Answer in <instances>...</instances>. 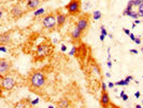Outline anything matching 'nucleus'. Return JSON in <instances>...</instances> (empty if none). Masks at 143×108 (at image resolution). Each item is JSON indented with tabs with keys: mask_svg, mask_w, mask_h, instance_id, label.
I'll list each match as a JSON object with an SVG mask.
<instances>
[{
	"mask_svg": "<svg viewBox=\"0 0 143 108\" xmlns=\"http://www.w3.org/2000/svg\"><path fill=\"white\" fill-rule=\"evenodd\" d=\"M142 78H143V77H142Z\"/></svg>",
	"mask_w": 143,
	"mask_h": 108,
	"instance_id": "de8ad7c7",
	"label": "nucleus"
},
{
	"mask_svg": "<svg viewBox=\"0 0 143 108\" xmlns=\"http://www.w3.org/2000/svg\"><path fill=\"white\" fill-rule=\"evenodd\" d=\"M140 95H141V93H140L139 91L136 92V93H135V97H136V98H139V97H140Z\"/></svg>",
	"mask_w": 143,
	"mask_h": 108,
	"instance_id": "f704fd0d",
	"label": "nucleus"
},
{
	"mask_svg": "<svg viewBox=\"0 0 143 108\" xmlns=\"http://www.w3.org/2000/svg\"><path fill=\"white\" fill-rule=\"evenodd\" d=\"M100 31H101V35H103V36H109V35H108V33H107V30H105V27H104V26H101V27H100Z\"/></svg>",
	"mask_w": 143,
	"mask_h": 108,
	"instance_id": "412c9836",
	"label": "nucleus"
},
{
	"mask_svg": "<svg viewBox=\"0 0 143 108\" xmlns=\"http://www.w3.org/2000/svg\"><path fill=\"white\" fill-rule=\"evenodd\" d=\"M89 25H91V15L88 13H85V14L80 15L79 20L77 23V27L80 28V30L83 34H86V31L88 30Z\"/></svg>",
	"mask_w": 143,
	"mask_h": 108,
	"instance_id": "423d86ee",
	"label": "nucleus"
},
{
	"mask_svg": "<svg viewBox=\"0 0 143 108\" xmlns=\"http://www.w3.org/2000/svg\"><path fill=\"white\" fill-rule=\"evenodd\" d=\"M132 8H133V2H132V0H130V1H128V3H127V7H126V9L124 10V12H123V15H125V16H127V14L129 12H131V11H133L132 10Z\"/></svg>",
	"mask_w": 143,
	"mask_h": 108,
	"instance_id": "2eb2a0df",
	"label": "nucleus"
},
{
	"mask_svg": "<svg viewBox=\"0 0 143 108\" xmlns=\"http://www.w3.org/2000/svg\"><path fill=\"white\" fill-rule=\"evenodd\" d=\"M132 79H133L132 76H127V77L124 79V80H125V82H126V86H128L129 82H130V80H132Z\"/></svg>",
	"mask_w": 143,
	"mask_h": 108,
	"instance_id": "4be33fe9",
	"label": "nucleus"
},
{
	"mask_svg": "<svg viewBox=\"0 0 143 108\" xmlns=\"http://www.w3.org/2000/svg\"><path fill=\"white\" fill-rule=\"evenodd\" d=\"M101 17H102V13H101L99 10H96V11H94V12H93V18L95 21L100 20Z\"/></svg>",
	"mask_w": 143,
	"mask_h": 108,
	"instance_id": "dca6fc26",
	"label": "nucleus"
},
{
	"mask_svg": "<svg viewBox=\"0 0 143 108\" xmlns=\"http://www.w3.org/2000/svg\"><path fill=\"white\" fill-rule=\"evenodd\" d=\"M68 15L80 16L82 13V0H70L69 3L65 7Z\"/></svg>",
	"mask_w": 143,
	"mask_h": 108,
	"instance_id": "7ed1b4c3",
	"label": "nucleus"
},
{
	"mask_svg": "<svg viewBox=\"0 0 143 108\" xmlns=\"http://www.w3.org/2000/svg\"><path fill=\"white\" fill-rule=\"evenodd\" d=\"M67 51V45L61 44V52H66Z\"/></svg>",
	"mask_w": 143,
	"mask_h": 108,
	"instance_id": "72a5a7b5",
	"label": "nucleus"
},
{
	"mask_svg": "<svg viewBox=\"0 0 143 108\" xmlns=\"http://www.w3.org/2000/svg\"><path fill=\"white\" fill-rule=\"evenodd\" d=\"M56 13V20H57V27L58 28H61L67 22V18H68V13H64L61 12L60 9L55 11Z\"/></svg>",
	"mask_w": 143,
	"mask_h": 108,
	"instance_id": "1a4fd4ad",
	"label": "nucleus"
},
{
	"mask_svg": "<svg viewBox=\"0 0 143 108\" xmlns=\"http://www.w3.org/2000/svg\"><path fill=\"white\" fill-rule=\"evenodd\" d=\"M104 38H105V36H103V35H100V41H104Z\"/></svg>",
	"mask_w": 143,
	"mask_h": 108,
	"instance_id": "ea45409f",
	"label": "nucleus"
},
{
	"mask_svg": "<svg viewBox=\"0 0 143 108\" xmlns=\"http://www.w3.org/2000/svg\"><path fill=\"white\" fill-rule=\"evenodd\" d=\"M45 83H46V76L42 69L32 70L28 75L26 80V86H28L29 91L33 92L34 94H38V95L42 94Z\"/></svg>",
	"mask_w": 143,
	"mask_h": 108,
	"instance_id": "f257e3e1",
	"label": "nucleus"
},
{
	"mask_svg": "<svg viewBox=\"0 0 143 108\" xmlns=\"http://www.w3.org/2000/svg\"><path fill=\"white\" fill-rule=\"evenodd\" d=\"M48 108H54V107H53V106H50V107H48Z\"/></svg>",
	"mask_w": 143,
	"mask_h": 108,
	"instance_id": "37998d69",
	"label": "nucleus"
},
{
	"mask_svg": "<svg viewBox=\"0 0 143 108\" xmlns=\"http://www.w3.org/2000/svg\"><path fill=\"white\" fill-rule=\"evenodd\" d=\"M135 108H142V105H140V104H137L135 106Z\"/></svg>",
	"mask_w": 143,
	"mask_h": 108,
	"instance_id": "a19ab883",
	"label": "nucleus"
},
{
	"mask_svg": "<svg viewBox=\"0 0 143 108\" xmlns=\"http://www.w3.org/2000/svg\"><path fill=\"white\" fill-rule=\"evenodd\" d=\"M115 86H126V82H125V80H119V81L115 82Z\"/></svg>",
	"mask_w": 143,
	"mask_h": 108,
	"instance_id": "5701e85b",
	"label": "nucleus"
},
{
	"mask_svg": "<svg viewBox=\"0 0 143 108\" xmlns=\"http://www.w3.org/2000/svg\"><path fill=\"white\" fill-rule=\"evenodd\" d=\"M140 23H142V21H139V20H135V22H133V24H140Z\"/></svg>",
	"mask_w": 143,
	"mask_h": 108,
	"instance_id": "58836bf2",
	"label": "nucleus"
},
{
	"mask_svg": "<svg viewBox=\"0 0 143 108\" xmlns=\"http://www.w3.org/2000/svg\"><path fill=\"white\" fill-rule=\"evenodd\" d=\"M39 102H40V100H39V98H36L34 101H31L30 104H31V106H34V105H37Z\"/></svg>",
	"mask_w": 143,
	"mask_h": 108,
	"instance_id": "b1692460",
	"label": "nucleus"
},
{
	"mask_svg": "<svg viewBox=\"0 0 143 108\" xmlns=\"http://www.w3.org/2000/svg\"><path fill=\"white\" fill-rule=\"evenodd\" d=\"M107 77L110 78V77H111V73H110V72H107Z\"/></svg>",
	"mask_w": 143,
	"mask_h": 108,
	"instance_id": "79ce46f5",
	"label": "nucleus"
},
{
	"mask_svg": "<svg viewBox=\"0 0 143 108\" xmlns=\"http://www.w3.org/2000/svg\"><path fill=\"white\" fill-rule=\"evenodd\" d=\"M42 24L43 27L46 28L48 31H54L57 27V20H56V13L51 12L48 14L44 15L42 17Z\"/></svg>",
	"mask_w": 143,
	"mask_h": 108,
	"instance_id": "20e7f679",
	"label": "nucleus"
},
{
	"mask_svg": "<svg viewBox=\"0 0 143 108\" xmlns=\"http://www.w3.org/2000/svg\"><path fill=\"white\" fill-rule=\"evenodd\" d=\"M12 62L8 58L1 57L0 58V78L6 76L12 72Z\"/></svg>",
	"mask_w": 143,
	"mask_h": 108,
	"instance_id": "0eeeda50",
	"label": "nucleus"
},
{
	"mask_svg": "<svg viewBox=\"0 0 143 108\" xmlns=\"http://www.w3.org/2000/svg\"><path fill=\"white\" fill-rule=\"evenodd\" d=\"M56 108H73L72 103L70 102V100L64 97L60 101H58L56 104Z\"/></svg>",
	"mask_w": 143,
	"mask_h": 108,
	"instance_id": "ddd939ff",
	"label": "nucleus"
},
{
	"mask_svg": "<svg viewBox=\"0 0 143 108\" xmlns=\"http://www.w3.org/2000/svg\"><path fill=\"white\" fill-rule=\"evenodd\" d=\"M129 52H130V53H133V54H138V53H139V51H138V50H136V49L129 50Z\"/></svg>",
	"mask_w": 143,
	"mask_h": 108,
	"instance_id": "c756f323",
	"label": "nucleus"
},
{
	"mask_svg": "<svg viewBox=\"0 0 143 108\" xmlns=\"http://www.w3.org/2000/svg\"><path fill=\"white\" fill-rule=\"evenodd\" d=\"M142 104H143V100H142Z\"/></svg>",
	"mask_w": 143,
	"mask_h": 108,
	"instance_id": "a18cd8bd",
	"label": "nucleus"
},
{
	"mask_svg": "<svg viewBox=\"0 0 143 108\" xmlns=\"http://www.w3.org/2000/svg\"><path fill=\"white\" fill-rule=\"evenodd\" d=\"M46 42H42L37 47V51H36V58L34 61H42L44 59L46 56H48L51 53V47Z\"/></svg>",
	"mask_w": 143,
	"mask_h": 108,
	"instance_id": "39448f33",
	"label": "nucleus"
},
{
	"mask_svg": "<svg viewBox=\"0 0 143 108\" xmlns=\"http://www.w3.org/2000/svg\"><path fill=\"white\" fill-rule=\"evenodd\" d=\"M138 11H143V2L138 7Z\"/></svg>",
	"mask_w": 143,
	"mask_h": 108,
	"instance_id": "c9c22d12",
	"label": "nucleus"
},
{
	"mask_svg": "<svg viewBox=\"0 0 143 108\" xmlns=\"http://www.w3.org/2000/svg\"><path fill=\"white\" fill-rule=\"evenodd\" d=\"M27 11H25V9L22 8V4L20 3H16L11 8L10 10V15L13 20H18V18L23 17V15L26 13Z\"/></svg>",
	"mask_w": 143,
	"mask_h": 108,
	"instance_id": "6e6552de",
	"label": "nucleus"
},
{
	"mask_svg": "<svg viewBox=\"0 0 143 108\" xmlns=\"http://www.w3.org/2000/svg\"><path fill=\"white\" fill-rule=\"evenodd\" d=\"M17 86V79L15 78V72H11L6 76L0 78V89L3 91H12Z\"/></svg>",
	"mask_w": 143,
	"mask_h": 108,
	"instance_id": "f03ea898",
	"label": "nucleus"
},
{
	"mask_svg": "<svg viewBox=\"0 0 143 108\" xmlns=\"http://www.w3.org/2000/svg\"><path fill=\"white\" fill-rule=\"evenodd\" d=\"M108 108H122L121 106H117V105H115V104H113V103H111L110 104V106L108 107Z\"/></svg>",
	"mask_w": 143,
	"mask_h": 108,
	"instance_id": "a878e982",
	"label": "nucleus"
},
{
	"mask_svg": "<svg viewBox=\"0 0 143 108\" xmlns=\"http://www.w3.org/2000/svg\"><path fill=\"white\" fill-rule=\"evenodd\" d=\"M129 38H130V39H131V40H132V41H135V40H136V38H137V37H136L135 35H133V34H130V35H129Z\"/></svg>",
	"mask_w": 143,
	"mask_h": 108,
	"instance_id": "2f4dec72",
	"label": "nucleus"
},
{
	"mask_svg": "<svg viewBox=\"0 0 143 108\" xmlns=\"http://www.w3.org/2000/svg\"><path fill=\"white\" fill-rule=\"evenodd\" d=\"M119 96H121L122 100L125 101V102H126V101H128V95H126L125 92H124V91H122V92H121V95H119Z\"/></svg>",
	"mask_w": 143,
	"mask_h": 108,
	"instance_id": "6ab92c4d",
	"label": "nucleus"
},
{
	"mask_svg": "<svg viewBox=\"0 0 143 108\" xmlns=\"http://www.w3.org/2000/svg\"><path fill=\"white\" fill-rule=\"evenodd\" d=\"M123 31H124V33H125L127 36H129V35L131 34V33H130V30H129V29H127V28H123Z\"/></svg>",
	"mask_w": 143,
	"mask_h": 108,
	"instance_id": "cd10ccee",
	"label": "nucleus"
},
{
	"mask_svg": "<svg viewBox=\"0 0 143 108\" xmlns=\"http://www.w3.org/2000/svg\"><path fill=\"white\" fill-rule=\"evenodd\" d=\"M127 16L132 17L133 20H138V18H139V15H138V12H137V11H131V12H129L128 14H127Z\"/></svg>",
	"mask_w": 143,
	"mask_h": 108,
	"instance_id": "a211bd4d",
	"label": "nucleus"
},
{
	"mask_svg": "<svg viewBox=\"0 0 143 108\" xmlns=\"http://www.w3.org/2000/svg\"><path fill=\"white\" fill-rule=\"evenodd\" d=\"M0 50H1V52H2V53L6 52V49L4 48V44H1V45H0Z\"/></svg>",
	"mask_w": 143,
	"mask_h": 108,
	"instance_id": "c85d7f7f",
	"label": "nucleus"
},
{
	"mask_svg": "<svg viewBox=\"0 0 143 108\" xmlns=\"http://www.w3.org/2000/svg\"><path fill=\"white\" fill-rule=\"evenodd\" d=\"M100 106L102 108H108L111 104V100H110V95L108 93V91H101V95H100Z\"/></svg>",
	"mask_w": 143,
	"mask_h": 108,
	"instance_id": "9d476101",
	"label": "nucleus"
},
{
	"mask_svg": "<svg viewBox=\"0 0 143 108\" xmlns=\"http://www.w3.org/2000/svg\"><path fill=\"white\" fill-rule=\"evenodd\" d=\"M83 35H84V34H83L82 31L80 30V28H78V27L75 26L74 29L72 30V33H71V35H70L72 43H75V42H78V41H80Z\"/></svg>",
	"mask_w": 143,
	"mask_h": 108,
	"instance_id": "f8f14e48",
	"label": "nucleus"
},
{
	"mask_svg": "<svg viewBox=\"0 0 143 108\" xmlns=\"http://www.w3.org/2000/svg\"><path fill=\"white\" fill-rule=\"evenodd\" d=\"M137 12H138L139 17H143V11H137Z\"/></svg>",
	"mask_w": 143,
	"mask_h": 108,
	"instance_id": "e433bc0d",
	"label": "nucleus"
},
{
	"mask_svg": "<svg viewBox=\"0 0 143 108\" xmlns=\"http://www.w3.org/2000/svg\"><path fill=\"white\" fill-rule=\"evenodd\" d=\"M142 23H143V20H142Z\"/></svg>",
	"mask_w": 143,
	"mask_h": 108,
	"instance_id": "49530a36",
	"label": "nucleus"
},
{
	"mask_svg": "<svg viewBox=\"0 0 143 108\" xmlns=\"http://www.w3.org/2000/svg\"><path fill=\"white\" fill-rule=\"evenodd\" d=\"M10 41H11V37L8 33L2 34L1 37H0V44H8Z\"/></svg>",
	"mask_w": 143,
	"mask_h": 108,
	"instance_id": "4468645a",
	"label": "nucleus"
},
{
	"mask_svg": "<svg viewBox=\"0 0 143 108\" xmlns=\"http://www.w3.org/2000/svg\"><path fill=\"white\" fill-rule=\"evenodd\" d=\"M135 42L137 43V44H141V38H140V37H137L136 40H135Z\"/></svg>",
	"mask_w": 143,
	"mask_h": 108,
	"instance_id": "bb28decb",
	"label": "nucleus"
},
{
	"mask_svg": "<svg viewBox=\"0 0 143 108\" xmlns=\"http://www.w3.org/2000/svg\"><path fill=\"white\" fill-rule=\"evenodd\" d=\"M132 2H133V7H139L143 2V0H132Z\"/></svg>",
	"mask_w": 143,
	"mask_h": 108,
	"instance_id": "aec40b11",
	"label": "nucleus"
},
{
	"mask_svg": "<svg viewBox=\"0 0 143 108\" xmlns=\"http://www.w3.org/2000/svg\"><path fill=\"white\" fill-rule=\"evenodd\" d=\"M108 67H109V68H111V67H112V62L110 61V59L108 61Z\"/></svg>",
	"mask_w": 143,
	"mask_h": 108,
	"instance_id": "4c0bfd02",
	"label": "nucleus"
},
{
	"mask_svg": "<svg viewBox=\"0 0 143 108\" xmlns=\"http://www.w3.org/2000/svg\"><path fill=\"white\" fill-rule=\"evenodd\" d=\"M44 12H45V10L43 8H39V9H37L36 11H33V16L37 17V16H40V15H43Z\"/></svg>",
	"mask_w": 143,
	"mask_h": 108,
	"instance_id": "f3484780",
	"label": "nucleus"
},
{
	"mask_svg": "<svg viewBox=\"0 0 143 108\" xmlns=\"http://www.w3.org/2000/svg\"><path fill=\"white\" fill-rule=\"evenodd\" d=\"M114 86H115V83H113V82L110 81L109 83H108V86H109L110 89H112V88H114Z\"/></svg>",
	"mask_w": 143,
	"mask_h": 108,
	"instance_id": "473e14b6",
	"label": "nucleus"
},
{
	"mask_svg": "<svg viewBox=\"0 0 143 108\" xmlns=\"http://www.w3.org/2000/svg\"><path fill=\"white\" fill-rule=\"evenodd\" d=\"M101 88H102V91H107V84H105L104 82H102V84H101Z\"/></svg>",
	"mask_w": 143,
	"mask_h": 108,
	"instance_id": "7c9ffc66",
	"label": "nucleus"
},
{
	"mask_svg": "<svg viewBox=\"0 0 143 108\" xmlns=\"http://www.w3.org/2000/svg\"><path fill=\"white\" fill-rule=\"evenodd\" d=\"M75 51H77V47H75V45H73L72 50H71V52H70V55H74L75 54Z\"/></svg>",
	"mask_w": 143,
	"mask_h": 108,
	"instance_id": "393cba45",
	"label": "nucleus"
},
{
	"mask_svg": "<svg viewBox=\"0 0 143 108\" xmlns=\"http://www.w3.org/2000/svg\"><path fill=\"white\" fill-rule=\"evenodd\" d=\"M42 0H26V11H36L39 9Z\"/></svg>",
	"mask_w": 143,
	"mask_h": 108,
	"instance_id": "9b49d317",
	"label": "nucleus"
},
{
	"mask_svg": "<svg viewBox=\"0 0 143 108\" xmlns=\"http://www.w3.org/2000/svg\"><path fill=\"white\" fill-rule=\"evenodd\" d=\"M141 51H142V53H143V47H142V49H141Z\"/></svg>",
	"mask_w": 143,
	"mask_h": 108,
	"instance_id": "c03bdc74",
	"label": "nucleus"
}]
</instances>
